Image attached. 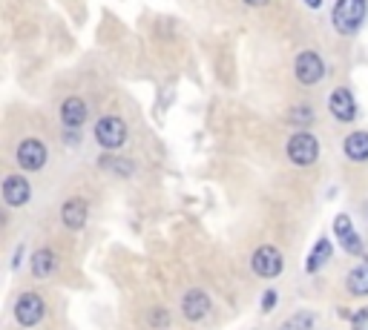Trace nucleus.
<instances>
[{
    "mask_svg": "<svg viewBox=\"0 0 368 330\" xmlns=\"http://www.w3.org/2000/svg\"><path fill=\"white\" fill-rule=\"evenodd\" d=\"M368 15V0H337L334 6V29L340 35H354Z\"/></svg>",
    "mask_w": 368,
    "mask_h": 330,
    "instance_id": "obj_1",
    "label": "nucleus"
},
{
    "mask_svg": "<svg viewBox=\"0 0 368 330\" xmlns=\"http://www.w3.org/2000/svg\"><path fill=\"white\" fill-rule=\"evenodd\" d=\"M317 155H319V144H317L314 135H308V132L290 135V141H288V158L294 161L297 167L314 164V161H317Z\"/></svg>",
    "mask_w": 368,
    "mask_h": 330,
    "instance_id": "obj_2",
    "label": "nucleus"
},
{
    "mask_svg": "<svg viewBox=\"0 0 368 330\" xmlns=\"http://www.w3.org/2000/svg\"><path fill=\"white\" fill-rule=\"evenodd\" d=\"M95 138L104 149H119L124 141H127V124L121 118H115V115H107L95 124Z\"/></svg>",
    "mask_w": 368,
    "mask_h": 330,
    "instance_id": "obj_3",
    "label": "nucleus"
},
{
    "mask_svg": "<svg viewBox=\"0 0 368 330\" xmlns=\"http://www.w3.org/2000/svg\"><path fill=\"white\" fill-rule=\"evenodd\" d=\"M294 72H297V81L305 84V86H314L322 81V75H325V64H322V57L317 52H302L297 57V64H294Z\"/></svg>",
    "mask_w": 368,
    "mask_h": 330,
    "instance_id": "obj_4",
    "label": "nucleus"
},
{
    "mask_svg": "<svg viewBox=\"0 0 368 330\" xmlns=\"http://www.w3.org/2000/svg\"><path fill=\"white\" fill-rule=\"evenodd\" d=\"M254 273L256 276H262V279H274V276H279L282 273V253L277 247H270V244H265V247H259L256 253H254Z\"/></svg>",
    "mask_w": 368,
    "mask_h": 330,
    "instance_id": "obj_5",
    "label": "nucleus"
},
{
    "mask_svg": "<svg viewBox=\"0 0 368 330\" xmlns=\"http://www.w3.org/2000/svg\"><path fill=\"white\" fill-rule=\"evenodd\" d=\"M44 313H46V307H44L41 296H35V293H24L21 299H17V304H15V319L21 322L24 327L37 324V322L44 319Z\"/></svg>",
    "mask_w": 368,
    "mask_h": 330,
    "instance_id": "obj_6",
    "label": "nucleus"
},
{
    "mask_svg": "<svg viewBox=\"0 0 368 330\" xmlns=\"http://www.w3.org/2000/svg\"><path fill=\"white\" fill-rule=\"evenodd\" d=\"M17 164H21L24 169H41L46 164V147L41 141H24L21 147H17Z\"/></svg>",
    "mask_w": 368,
    "mask_h": 330,
    "instance_id": "obj_7",
    "label": "nucleus"
},
{
    "mask_svg": "<svg viewBox=\"0 0 368 330\" xmlns=\"http://www.w3.org/2000/svg\"><path fill=\"white\" fill-rule=\"evenodd\" d=\"M328 107H331L334 118H340V121H345V124L357 118V101H354V95L348 92V89H334Z\"/></svg>",
    "mask_w": 368,
    "mask_h": 330,
    "instance_id": "obj_8",
    "label": "nucleus"
},
{
    "mask_svg": "<svg viewBox=\"0 0 368 330\" xmlns=\"http://www.w3.org/2000/svg\"><path fill=\"white\" fill-rule=\"evenodd\" d=\"M29 196H32V187H29V181H26L24 176H9V178L3 181V199H6L9 207L26 204Z\"/></svg>",
    "mask_w": 368,
    "mask_h": 330,
    "instance_id": "obj_9",
    "label": "nucleus"
},
{
    "mask_svg": "<svg viewBox=\"0 0 368 330\" xmlns=\"http://www.w3.org/2000/svg\"><path fill=\"white\" fill-rule=\"evenodd\" d=\"M182 310H184V316L190 322H199L210 313V299L207 293H202V290H190V293L182 299Z\"/></svg>",
    "mask_w": 368,
    "mask_h": 330,
    "instance_id": "obj_10",
    "label": "nucleus"
},
{
    "mask_svg": "<svg viewBox=\"0 0 368 330\" xmlns=\"http://www.w3.org/2000/svg\"><path fill=\"white\" fill-rule=\"evenodd\" d=\"M334 232H337V239L342 241V247L348 250V253H362V241H360V236L354 232V224H351V219L348 216H337V221H334Z\"/></svg>",
    "mask_w": 368,
    "mask_h": 330,
    "instance_id": "obj_11",
    "label": "nucleus"
},
{
    "mask_svg": "<svg viewBox=\"0 0 368 330\" xmlns=\"http://www.w3.org/2000/svg\"><path fill=\"white\" fill-rule=\"evenodd\" d=\"M61 219L69 230H81L87 224V201L84 199H69L61 207Z\"/></svg>",
    "mask_w": 368,
    "mask_h": 330,
    "instance_id": "obj_12",
    "label": "nucleus"
},
{
    "mask_svg": "<svg viewBox=\"0 0 368 330\" xmlns=\"http://www.w3.org/2000/svg\"><path fill=\"white\" fill-rule=\"evenodd\" d=\"M61 121L67 129H75V127H81L87 121V104L81 98H67L61 104Z\"/></svg>",
    "mask_w": 368,
    "mask_h": 330,
    "instance_id": "obj_13",
    "label": "nucleus"
},
{
    "mask_svg": "<svg viewBox=\"0 0 368 330\" xmlns=\"http://www.w3.org/2000/svg\"><path fill=\"white\" fill-rule=\"evenodd\" d=\"M55 267H58V256L52 253V250H37V253L32 256V276L35 279H46L55 273Z\"/></svg>",
    "mask_w": 368,
    "mask_h": 330,
    "instance_id": "obj_14",
    "label": "nucleus"
},
{
    "mask_svg": "<svg viewBox=\"0 0 368 330\" xmlns=\"http://www.w3.org/2000/svg\"><path fill=\"white\" fill-rule=\"evenodd\" d=\"M345 155L351 161H368V132H354L345 138Z\"/></svg>",
    "mask_w": 368,
    "mask_h": 330,
    "instance_id": "obj_15",
    "label": "nucleus"
},
{
    "mask_svg": "<svg viewBox=\"0 0 368 330\" xmlns=\"http://www.w3.org/2000/svg\"><path fill=\"white\" fill-rule=\"evenodd\" d=\"M331 253H334V247H331V241L328 239H319L317 244H314V250H311V256H308V273H317V270L331 259Z\"/></svg>",
    "mask_w": 368,
    "mask_h": 330,
    "instance_id": "obj_16",
    "label": "nucleus"
},
{
    "mask_svg": "<svg viewBox=\"0 0 368 330\" xmlns=\"http://www.w3.org/2000/svg\"><path fill=\"white\" fill-rule=\"evenodd\" d=\"M348 290L354 296H368V264H360L348 273Z\"/></svg>",
    "mask_w": 368,
    "mask_h": 330,
    "instance_id": "obj_17",
    "label": "nucleus"
},
{
    "mask_svg": "<svg viewBox=\"0 0 368 330\" xmlns=\"http://www.w3.org/2000/svg\"><path fill=\"white\" fill-rule=\"evenodd\" d=\"M314 327V316L311 313H297L290 322H285L282 330H311Z\"/></svg>",
    "mask_w": 368,
    "mask_h": 330,
    "instance_id": "obj_18",
    "label": "nucleus"
},
{
    "mask_svg": "<svg viewBox=\"0 0 368 330\" xmlns=\"http://www.w3.org/2000/svg\"><path fill=\"white\" fill-rule=\"evenodd\" d=\"M101 167H109L115 172H121V176H132V161H124V158H104Z\"/></svg>",
    "mask_w": 368,
    "mask_h": 330,
    "instance_id": "obj_19",
    "label": "nucleus"
},
{
    "mask_svg": "<svg viewBox=\"0 0 368 330\" xmlns=\"http://www.w3.org/2000/svg\"><path fill=\"white\" fill-rule=\"evenodd\" d=\"M351 330H368V307L357 310V313L351 316Z\"/></svg>",
    "mask_w": 368,
    "mask_h": 330,
    "instance_id": "obj_20",
    "label": "nucleus"
},
{
    "mask_svg": "<svg viewBox=\"0 0 368 330\" xmlns=\"http://www.w3.org/2000/svg\"><path fill=\"white\" fill-rule=\"evenodd\" d=\"M290 121L308 124V121H311V109H308V107H299V109H294V112H290Z\"/></svg>",
    "mask_w": 368,
    "mask_h": 330,
    "instance_id": "obj_21",
    "label": "nucleus"
},
{
    "mask_svg": "<svg viewBox=\"0 0 368 330\" xmlns=\"http://www.w3.org/2000/svg\"><path fill=\"white\" fill-rule=\"evenodd\" d=\"M274 304H277V290H265V296H262V310H265V313H270V310H274Z\"/></svg>",
    "mask_w": 368,
    "mask_h": 330,
    "instance_id": "obj_22",
    "label": "nucleus"
},
{
    "mask_svg": "<svg viewBox=\"0 0 368 330\" xmlns=\"http://www.w3.org/2000/svg\"><path fill=\"white\" fill-rule=\"evenodd\" d=\"M152 324H167V310H152Z\"/></svg>",
    "mask_w": 368,
    "mask_h": 330,
    "instance_id": "obj_23",
    "label": "nucleus"
},
{
    "mask_svg": "<svg viewBox=\"0 0 368 330\" xmlns=\"http://www.w3.org/2000/svg\"><path fill=\"white\" fill-rule=\"evenodd\" d=\"M245 3H247V6H265L268 0H245Z\"/></svg>",
    "mask_w": 368,
    "mask_h": 330,
    "instance_id": "obj_24",
    "label": "nucleus"
},
{
    "mask_svg": "<svg viewBox=\"0 0 368 330\" xmlns=\"http://www.w3.org/2000/svg\"><path fill=\"white\" fill-rule=\"evenodd\" d=\"M305 3L311 6V9H317V6H322V0H305Z\"/></svg>",
    "mask_w": 368,
    "mask_h": 330,
    "instance_id": "obj_25",
    "label": "nucleus"
}]
</instances>
